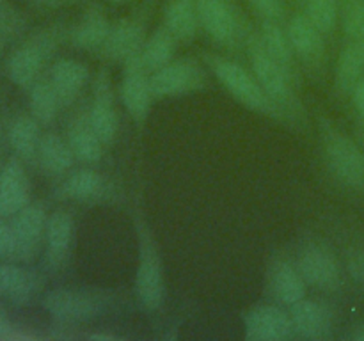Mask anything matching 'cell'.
Segmentation results:
<instances>
[{
    "instance_id": "obj_1",
    "label": "cell",
    "mask_w": 364,
    "mask_h": 341,
    "mask_svg": "<svg viewBox=\"0 0 364 341\" xmlns=\"http://www.w3.org/2000/svg\"><path fill=\"white\" fill-rule=\"evenodd\" d=\"M245 45H247V53L251 57L252 73L258 78L263 91L269 94V98L281 109V112L287 116V121H304V110H302L301 102L295 94V85L297 82L287 73L283 66L274 59L262 43L259 34H255L247 28L245 32Z\"/></svg>"
},
{
    "instance_id": "obj_2",
    "label": "cell",
    "mask_w": 364,
    "mask_h": 341,
    "mask_svg": "<svg viewBox=\"0 0 364 341\" xmlns=\"http://www.w3.org/2000/svg\"><path fill=\"white\" fill-rule=\"evenodd\" d=\"M206 63H208L210 70L215 75L217 80L220 82L224 89L237 99L238 103H242L244 107H247L249 110H255V112L263 114V116L274 117V119L287 121V116L281 112L279 107L269 98L263 87L259 85L258 78L255 77V73L249 70H245L242 64L235 63L231 59H224L219 55H205Z\"/></svg>"
},
{
    "instance_id": "obj_3",
    "label": "cell",
    "mask_w": 364,
    "mask_h": 341,
    "mask_svg": "<svg viewBox=\"0 0 364 341\" xmlns=\"http://www.w3.org/2000/svg\"><path fill=\"white\" fill-rule=\"evenodd\" d=\"M63 38L64 31L59 25L34 32L7 57L6 73L9 80L18 87L31 89V85L41 78L46 63L52 59Z\"/></svg>"
},
{
    "instance_id": "obj_4",
    "label": "cell",
    "mask_w": 364,
    "mask_h": 341,
    "mask_svg": "<svg viewBox=\"0 0 364 341\" xmlns=\"http://www.w3.org/2000/svg\"><path fill=\"white\" fill-rule=\"evenodd\" d=\"M320 131L331 173L345 187L364 194V149L327 119L320 121Z\"/></svg>"
},
{
    "instance_id": "obj_5",
    "label": "cell",
    "mask_w": 364,
    "mask_h": 341,
    "mask_svg": "<svg viewBox=\"0 0 364 341\" xmlns=\"http://www.w3.org/2000/svg\"><path fill=\"white\" fill-rule=\"evenodd\" d=\"M139 237V263L135 272V295L142 308L148 311H159L166 301V283L164 266L159 249L142 219L135 220Z\"/></svg>"
},
{
    "instance_id": "obj_6",
    "label": "cell",
    "mask_w": 364,
    "mask_h": 341,
    "mask_svg": "<svg viewBox=\"0 0 364 341\" xmlns=\"http://www.w3.org/2000/svg\"><path fill=\"white\" fill-rule=\"evenodd\" d=\"M41 304L57 323L77 325V323L91 322V320L105 315L110 304V297L103 295L102 291L57 288L43 297Z\"/></svg>"
},
{
    "instance_id": "obj_7",
    "label": "cell",
    "mask_w": 364,
    "mask_h": 341,
    "mask_svg": "<svg viewBox=\"0 0 364 341\" xmlns=\"http://www.w3.org/2000/svg\"><path fill=\"white\" fill-rule=\"evenodd\" d=\"M306 283L322 291H338L343 284V269L336 252L322 240H308L295 258Z\"/></svg>"
},
{
    "instance_id": "obj_8",
    "label": "cell",
    "mask_w": 364,
    "mask_h": 341,
    "mask_svg": "<svg viewBox=\"0 0 364 341\" xmlns=\"http://www.w3.org/2000/svg\"><path fill=\"white\" fill-rule=\"evenodd\" d=\"M149 84L155 99L173 98V96L201 91L208 84V77L205 67L198 60L185 57L178 60L173 59L167 66L149 75Z\"/></svg>"
},
{
    "instance_id": "obj_9",
    "label": "cell",
    "mask_w": 364,
    "mask_h": 341,
    "mask_svg": "<svg viewBox=\"0 0 364 341\" xmlns=\"http://www.w3.org/2000/svg\"><path fill=\"white\" fill-rule=\"evenodd\" d=\"M48 213L41 202H28L23 210L11 217L14 234L13 261L32 263L41 252L45 244V231Z\"/></svg>"
},
{
    "instance_id": "obj_10",
    "label": "cell",
    "mask_w": 364,
    "mask_h": 341,
    "mask_svg": "<svg viewBox=\"0 0 364 341\" xmlns=\"http://www.w3.org/2000/svg\"><path fill=\"white\" fill-rule=\"evenodd\" d=\"M198 13L201 28L219 45L233 46L245 38V27L238 9L231 0H198Z\"/></svg>"
},
{
    "instance_id": "obj_11",
    "label": "cell",
    "mask_w": 364,
    "mask_h": 341,
    "mask_svg": "<svg viewBox=\"0 0 364 341\" xmlns=\"http://www.w3.org/2000/svg\"><path fill=\"white\" fill-rule=\"evenodd\" d=\"M149 71L142 66L141 57L135 55L123 63V75L119 82V98L132 119L142 126L148 119L149 109L155 99L149 84Z\"/></svg>"
},
{
    "instance_id": "obj_12",
    "label": "cell",
    "mask_w": 364,
    "mask_h": 341,
    "mask_svg": "<svg viewBox=\"0 0 364 341\" xmlns=\"http://www.w3.org/2000/svg\"><path fill=\"white\" fill-rule=\"evenodd\" d=\"M247 341H284L295 337L290 311L279 304L255 305L244 315Z\"/></svg>"
},
{
    "instance_id": "obj_13",
    "label": "cell",
    "mask_w": 364,
    "mask_h": 341,
    "mask_svg": "<svg viewBox=\"0 0 364 341\" xmlns=\"http://www.w3.org/2000/svg\"><path fill=\"white\" fill-rule=\"evenodd\" d=\"M87 117L103 146H112L119 131V114L114 105L112 82L107 70H100V73L96 75Z\"/></svg>"
},
{
    "instance_id": "obj_14",
    "label": "cell",
    "mask_w": 364,
    "mask_h": 341,
    "mask_svg": "<svg viewBox=\"0 0 364 341\" xmlns=\"http://www.w3.org/2000/svg\"><path fill=\"white\" fill-rule=\"evenodd\" d=\"M288 311L297 337L309 341H323L333 337L336 316L333 309L323 302L304 297L290 305Z\"/></svg>"
},
{
    "instance_id": "obj_15",
    "label": "cell",
    "mask_w": 364,
    "mask_h": 341,
    "mask_svg": "<svg viewBox=\"0 0 364 341\" xmlns=\"http://www.w3.org/2000/svg\"><path fill=\"white\" fill-rule=\"evenodd\" d=\"M75 240V219L68 210H55L48 215L45 231L43 266L48 272H59L70 259Z\"/></svg>"
},
{
    "instance_id": "obj_16",
    "label": "cell",
    "mask_w": 364,
    "mask_h": 341,
    "mask_svg": "<svg viewBox=\"0 0 364 341\" xmlns=\"http://www.w3.org/2000/svg\"><path fill=\"white\" fill-rule=\"evenodd\" d=\"M267 290L270 297L283 308H290L306 297L308 283L297 263L288 258H274L267 269Z\"/></svg>"
},
{
    "instance_id": "obj_17",
    "label": "cell",
    "mask_w": 364,
    "mask_h": 341,
    "mask_svg": "<svg viewBox=\"0 0 364 341\" xmlns=\"http://www.w3.org/2000/svg\"><path fill=\"white\" fill-rule=\"evenodd\" d=\"M23 160L11 156L0 169V217L11 219L31 202V180Z\"/></svg>"
},
{
    "instance_id": "obj_18",
    "label": "cell",
    "mask_w": 364,
    "mask_h": 341,
    "mask_svg": "<svg viewBox=\"0 0 364 341\" xmlns=\"http://www.w3.org/2000/svg\"><path fill=\"white\" fill-rule=\"evenodd\" d=\"M45 286V276L16 261L0 265V293L14 305H27Z\"/></svg>"
},
{
    "instance_id": "obj_19",
    "label": "cell",
    "mask_w": 364,
    "mask_h": 341,
    "mask_svg": "<svg viewBox=\"0 0 364 341\" xmlns=\"http://www.w3.org/2000/svg\"><path fill=\"white\" fill-rule=\"evenodd\" d=\"M146 41V21L139 18H123L112 23L110 34L102 48V55L114 63H127L139 55Z\"/></svg>"
},
{
    "instance_id": "obj_20",
    "label": "cell",
    "mask_w": 364,
    "mask_h": 341,
    "mask_svg": "<svg viewBox=\"0 0 364 341\" xmlns=\"http://www.w3.org/2000/svg\"><path fill=\"white\" fill-rule=\"evenodd\" d=\"M287 34L290 39L294 52L302 63L309 67L320 70L326 59V41L323 34L306 16V13L294 14L287 25Z\"/></svg>"
},
{
    "instance_id": "obj_21",
    "label": "cell",
    "mask_w": 364,
    "mask_h": 341,
    "mask_svg": "<svg viewBox=\"0 0 364 341\" xmlns=\"http://www.w3.org/2000/svg\"><path fill=\"white\" fill-rule=\"evenodd\" d=\"M110 28H112V23H110L105 11L96 6V4H92L84 11L78 23L71 27L68 39H70L73 48L82 50V52L100 53L107 38H109Z\"/></svg>"
},
{
    "instance_id": "obj_22",
    "label": "cell",
    "mask_w": 364,
    "mask_h": 341,
    "mask_svg": "<svg viewBox=\"0 0 364 341\" xmlns=\"http://www.w3.org/2000/svg\"><path fill=\"white\" fill-rule=\"evenodd\" d=\"M89 67L78 59L63 57L50 66L48 78L60 99V105H73L89 82Z\"/></svg>"
},
{
    "instance_id": "obj_23",
    "label": "cell",
    "mask_w": 364,
    "mask_h": 341,
    "mask_svg": "<svg viewBox=\"0 0 364 341\" xmlns=\"http://www.w3.org/2000/svg\"><path fill=\"white\" fill-rule=\"evenodd\" d=\"M112 185L95 169H78L68 174L66 180L60 183L59 194L66 199L80 202H96L109 197Z\"/></svg>"
},
{
    "instance_id": "obj_24",
    "label": "cell",
    "mask_w": 364,
    "mask_h": 341,
    "mask_svg": "<svg viewBox=\"0 0 364 341\" xmlns=\"http://www.w3.org/2000/svg\"><path fill=\"white\" fill-rule=\"evenodd\" d=\"M75 162H77V156L71 151L66 137H60L55 131L43 134L36 167H39L46 176L60 178L70 173Z\"/></svg>"
},
{
    "instance_id": "obj_25",
    "label": "cell",
    "mask_w": 364,
    "mask_h": 341,
    "mask_svg": "<svg viewBox=\"0 0 364 341\" xmlns=\"http://www.w3.org/2000/svg\"><path fill=\"white\" fill-rule=\"evenodd\" d=\"M41 123L32 114H20L9 124L7 141L13 148L14 155L25 163H38L39 142H41Z\"/></svg>"
},
{
    "instance_id": "obj_26",
    "label": "cell",
    "mask_w": 364,
    "mask_h": 341,
    "mask_svg": "<svg viewBox=\"0 0 364 341\" xmlns=\"http://www.w3.org/2000/svg\"><path fill=\"white\" fill-rule=\"evenodd\" d=\"M66 141L70 144L71 151L77 156L78 162L84 163H98L103 156V142L92 130L91 123H89L87 112L78 114L68 124Z\"/></svg>"
},
{
    "instance_id": "obj_27",
    "label": "cell",
    "mask_w": 364,
    "mask_h": 341,
    "mask_svg": "<svg viewBox=\"0 0 364 341\" xmlns=\"http://www.w3.org/2000/svg\"><path fill=\"white\" fill-rule=\"evenodd\" d=\"M164 25L180 43H191L201 28L198 0H169L164 9Z\"/></svg>"
},
{
    "instance_id": "obj_28",
    "label": "cell",
    "mask_w": 364,
    "mask_h": 341,
    "mask_svg": "<svg viewBox=\"0 0 364 341\" xmlns=\"http://www.w3.org/2000/svg\"><path fill=\"white\" fill-rule=\"evenodd\" d=\"M259 38H262V43L269 50L270 55L287 70V73L295 82H299L297 64H295V57L297 55H295L294 46H291L290 39H288L287 28L281 27L279 21L263 20L262 28H259Z\"/></svg>"
},
{
    "instance_id": "obj_29",
    "label": "cell",
    "mask_w": 364,
    "mask_h": 341,
    "mask_svg": "<svg viewBox=\"0 0 364 341\" xmlns=\"http://www.w3.org/2000/svg\"><path fill=\"white\" fill-rule=\"evenodd\" d=\"M364 77V41H348L338 55L334 84L343 94H350Z\"/></svg>"
},
{
    "instance_id": "obj_30",
    "label": "cell",
    "mask_w": 364,
    "mask_h": 341,
    "mask_svg": "<svg viewBox=\"0 0 364 341\" xmlns=\"http://www.w3.org/2000/svg\"><path fill=\"white\" fill-rule=\"evenodd\" d=\"M178 39L174 38L173 32L166 27V25H160L151 36H148L142 45L141 53V63L149 73H155L160 67L167 66L171 60L176 55L178 48Z\"/></svg>"
},
{
    "instance_id": "obj_31",
    "label": "cell",
    "mask_w": 364,
    "mask_h": 341,
    "mask_svg": "<svg viewBox=\"0 0 364 341\" xmlns=\"http://www.w3.org/2000/svg\"><path fill=\"white\" fill-rule=\"evenodd\" d=\"M63 109L60 99L48 77H41L28 89V110L43 124H52Z\"/></svg>"
},
{
    "instance_id": "obj_32",
    "label": "cell",
    "mask_w": 364,
    "mask_h": 341,
    "mask_svg": "<svg viewBox=\"0 0 364 341\" xmlns=\"http://www.w3.org/2000/svg\"><path fill=\"white\" fill-rule=\"evenodd\" d=\"M306 16L323 36L333 34L340 21V4L338 0H308Z\"/></svg>"
},
{
    "instance_id": "obj_33",
    "label": "cell",
    "mask_w": 364,
    "mask_h": 341,
    "mask_svg": "<svg viewBox=\"0 0 364 341\" xmlns=\"http://www.w3.org/2000/svg\"><path fill=\"white\" fill-rule=\"evenodd\" d=\"M341 25L348 41H364V0H348Z\"/></svg>"
},
{
    "instance_id": "obj_34",
    "label": "cell",
    "mask_w": 364,
    "mask_h": 341,
    "mask_svg": "<svg viewBox=\"0 0 364 341\" xmlns=\"http://www.w3.org/2000/svg\"><path fill=\"white\" fill-rule=\"evenodd\" d=\"M25 20L21 13H18L9 0H0V36L4 38H13V36L20 34L23 28Z\"/></svg>"
},
{
    "instance_id": "obj_35",
    "label": "cell",
    "mask_w": 364,
    "mask_h": 341,
    "mask_svg": "<svg viewBox=\"0 0 364 341\" xmlns=\"http://www.w3.org/2000/svg\"><path fill=\"white\" fill-rule=\"evenodd\" d=\"M263 20L281 21L284 16V2L283 0H247Z\"/></svg>"
},
{
    "instance_id": "obj_36",
    "label": "cell",
    "mask_w": 364,
    "mask_h": 341,
    "mask_svg": "<svg viewBox=\"0 0 364 341\" xmlns=\"http://www.w3.org/2000/svg\"><path fill=\"white\" fill-rule=\"evenodd\" d=\"M347 270L352 279L364 290V245L352 247L347 252Z\"/></svg>"
},
{
    "instance_id": "obj_37",
    "label": "cell",
    "mask_w": 364,
    "mask_h": 341,
    "mask_svg": "<svg viewBox=\"0 0 364 341\" xmlns=\"http://www.w3.org/2000/svg\"><path fill=\"white\" fill-rule=\"evenodd\" d=\"M28 337H32L31 334L23 332L18 327L11 325L6 320L0 318V340H28Z\"/></svg>"
},
{
    "instance_id": "obj_38",
    "label": "cell",
    "mask_w": 364,
    "mask_h": 341,
    "mask_svg": "<svg viewBox=\"0 0 364 341\" xmlns=\"http://www.w3.org/2000/svg\"><path fill=\"white\" fill-rule=\"evenodd\" d=\"M350 96H352V105H354L355 112H358L359 119L363 121V126H364V77L358 82V84H355V87L352 89Z\"/></svg>"
},
{
    "instance_id": "obj_39",
    "label": "cell",
    "mask_w": 364,
    "mask_h": 341,
    "mask_svg": "<svg viewBox=\"0 0 364 341\" xmlns=\"http://www.w3.org/2000/svg\"><path fill=\"white\" fill-rule=\"evenodd\" d=\"M32 2L39 4V6H45V7H60V6H68V4L77 2V0H32Z\"/></svg>"
},
{
    "instance_id": "obj_40",
    "label": "cell",
    "mask_w": 364,
    "mask_h": 341,
    "mask_svg": "<svg viewBox=\"0 0 364 341\" xmlns=\"http://www.w3.org/2000/svg\"><path fill=\"white\" fill-rule=\"evenodd\" d=\"M352 337H354V340H358V341H364V323H363V325L358 327V330H355L354 336H352Z\"/></svg>"
},
{
    "instance_id": "obj_41",
    "label": "cell",
    "mask_w": 364,
    "mask_h": 341,
    "mask_svg": "<svg viewBox=\"0 0 364 341\" xmlns=\"http://www.w3.org/2000/svg\"><path fill=\"white\" fill-rule=\"evenodd\" d=\"M109 2H112V4H127V2H130V0H109Z\"/></svg>"
},
{
    "instance_id": "obj_42",
    "label": "cell",
    "mask_w": 364,
    "mask_h": 341,
    "mask_svg": "<svg viewBox=\"0 0 364 341\" xmlns=\"http://www.w3.org/2000/svg\"><path fill=\"white\" fill-rule=\"evenodd\" d=\"M4 41H6V38H4V36H0V53H2V48H4Z\"/></svg>"
},
{
    "instance_id": "obj_43",
    "label": "cell",
    "mask_w": 364,
    "mask_h": 341,
    "mask_svg": "<svg viewBox=\"0 0 364 341\" xmlns=\"http://www.w3.org/2000/svg\"><path fill=\"white\" fill-rule=\"evenodd\" d=\"M0 298H2V293H0Z\"/></svg>"
},
{
    "instance_id": "obj_44",
    "label": "cell",
    "mask_w": 364,
    "mask_h": 341,
    "mask_svg": "<svg viewBox=\"0 0 364 341\" xmlns=\"http://www.w3.org/2000/svg\"><path fill=\"white\" fill-rule=\"evenodd\" d=\"M0 169H2V166H0Z\"/></svg>"
}]
</instances>
